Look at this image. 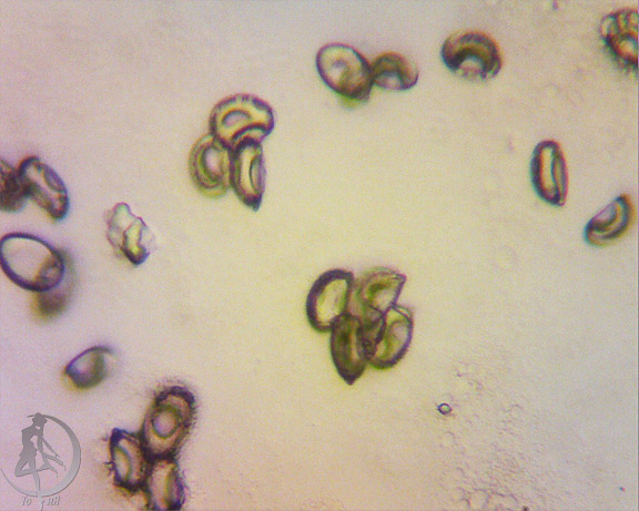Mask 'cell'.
Wrapping results in <instances>:
<instances>
[{
	"mask_svg": "<svg viewBox=\"0 0 639 511\" xmlns=\"http://www.w3.org/2000/svg\"><path fill=\"white\" fill-rule=\"evenodd\" d=\"M67 256L39 236L16 232L0 242V265L17 286L44 293L59 286L68 269Z\"/></svg>",
	"mask_w": 639,
	"mask_h": 511,
	"instance_id": "6da1fadb",
	"label": "cell"
},
{
	"mask_svg": "<svg viewBox=\"0 0 639 511\" xmlns=\"http://www.w3.org/2000/svg\"><path fill=\"white\" fill-rule=\"evenodd\" d=\"M193 394L183 386L162 389L150 406L140 436L151 460L175 457L195 418Z\"/></svg>",
	"mask_w": 639,
	"mask_h": 511,
	"instance_id": "7a4b0ae2",
	"label": "cell"
},
{
	"mask_svg": "<svg viewBox=\"0 0 639 511\" xmlns=\"http://www.w3.org/2000/svg\"><path fill=\"white\" fill-rule=\"evenodd\" d=\"M274 124V113L268 103L244 93L220 101L209 120L210 133L231 150L248 141L262 143Z\"/></svg>",
	"mask_w": 639,
	"mask_h": 511,
	"instance_id": "3957f363",
	"label": "cell"
},
{
	"mask_svg": "<svg viewBox=\"0 0 639 511\" xmlns=\"http://www.w3.org/2000/svg\"><path fill=\"white\" fill-rule=\"evenodd\" d=\"M442 60L450 72L471 82H485L496 76L503 65L497 42L476 30L452 33L443 43Z\"/></svg>",
	"mask_w": 639,
	"mask_h": 511,
	"instance_id": "277c9868",
	"label": "cell"
},
{
	"mask_svg": "<svg viewBox=\"0 0 639 511\" xmlns=\"http://www.w3.org/2000/svg\"><path fill=\"white\" fill-rule=\"evenodd\" d=\"M316 69L323 82L341 96L365 103L373 86L371 64L353 47L329 43L316 54Z\"/></svg>",
	"mask_w": 639,
	"mask_h": 511,
	"instance_id": "5b68a950",
	"label": "cell"
},
{
	"mask_svg": "<svg viewBox=\"0 0 639 511\" xmlns=\"http://www.w3.org/2000/svg\"><path fill=\"white\" fill-rule=\"evenodd\" d=\"M368 364L376 369L395 366L405 355L412 340L413 314L395 305L371 326L364 327Z\"/></svg>",
	"mask_w": 639,
	"mask_h": 511,
	"instance_id": "8992f818",
	"label": "cell"
},
{
	"mask_svg": "<svg viewBox=\"0 0 639 511\" xmlns=\"http://www.w3.org/2000/svg\"><path fill=\"white\" fill-rule=\"evenodd\" d=\"M406 277L386 267H375L354 279L348 313L364 327L381 319L396 305Z\"/></svg>",
	"mask_w": 639,
	"mask_h": 511,
	"instance_id": "52a82bcc",
	"label": "cell"
},
{
	"mask_svg": "<svg viewBox=\"0 0 639 511\" xmlns=\"http://www.w3.org/2000/svg\"><path fill=\"white\" fill-rule=\"evenodd\" d=\"M354 276L345 269H331L313 284L306 300V316L317 331H329L348 310Z\"/></svg>",
	"mask_w": 639,
	"mask_h": 511,
	"instance_id": "ba28073f",
	"label": "cell"
},
{
	"mask_svg": "<svg viewBox=\"0 0 639 511\" xmlns=\"http://www.w3.org/2000/svg\"><path fill=\"white\" fill-rule=\"evenodd\" d=\"M232 150L207 133L193 145L189 170L194 185L209 197H219L230 186Z\"/></svg>",
	"mask_w": 639,
	"mask_h": 511,
	"instance_id": "9c48e42d",
	"label": "cell"
},
{
	"mask_svg": "<svg viewBox=\"0 0 639 511\" xmlns=\"http://www.w3.org/2000/svg\"><path fill=\"white\" fill-rule=\"evenodd\" d=\"M27 197L53 221L63 219L70 201L67 187L57 172L37 156L23 159L18 166Z\"/></svg>",
	"mask_w": 639,
	"mask_h": 511,
	"instance_id": "30bf717a",
	"label": "cell"
},
{
	"mask_svg": "<svg viewBox=\"0 0 639 511\" xmlns=\"http://www.w3.org/2000/svg\"><path fill=\"white\" fill-rule=\"evenodd\" d=\"M109 450L114 486L131 493L143 490L151 459L140 433L114 428Z\"/></svg>",
	"mask_w": 639,
	"mask_h": 511,
	"instance_id": "8fae6325",
	"label": "cell"
},
{
	"mask_svg": "<svg viewBox=\"0 0 639 511\" xmlns=\"http://www.w3.org/2000/svg\"><path fill=\"white\" fill-rule=\"evenodd\" d=\"M329 349L334 366L348 384H354L368 364L364 328L357 317L344 314L329 330Z\"/></svg>",
	"mask_w": 639,
	"mask_h": 511,
	"instance_id": "7c38bea8",
	"label": "cell"
},
{
	"mask_svg": "<svg viewBox=\"0 0 639 511\" xmlns=\"http://www.w3.org/2000/svg\"><path fill=\"white\" fill-rule=\"evenodd\" d=\"M530 176L542 201L554 206L565 204L568 175L562 150L556 141L546 140L536 145L530 161Z\"/></svg>",
	"mask_w": 639,
	"mask_h": 511,
	"instance_id": "4fadbf2b",
	"label": "cell"
},
{
	"mask_svg": "<svg viewBox=\"0 0 639 511\" xmlns=\"http://www.w3.org/2000/svg\"><path fill=\"white\" fill-rule=\"evenodd\" d=\"M106 237L132 265L145 262L151 252L152 234L144 221L126 203H119L106 214Z\"/></svg>",
	"mask_w": 639,
	"mask_h": 511,
	"instance_id": "5bb4252c",
	"label": "cell"
},
{
	"mask_svg": "<svg viewBox=\"0 0 639 511\" xmlns=\"http://www.w3.org/2000/svg\"><path fill=\"white\" fill-rule=\"evenodd\" d=\"M230 186L245 206L258 209L265 188L262 143L248 141L232 150Z\"/></svg>",
	"mask_w": 639,
	"mask_h": 511,
	"instance_id": "9a60e30c",
	"label": "cell"
},
{
	"mask_svg": "<svg viewBox=\"0 0 639 511\" xmlns=\"http://www.w3.org/2000/svg\"><path fill=\"white\" fill-rule=\"evenodd\" d=\"M638 11L631 8L606 14L599 24L600 38L615 62L635 75L638 72Z\"/></svg>",
	"mask_w": 639,
	"mask_h": 511,
	"instance_id": "2e32d148",
	"label": "cell"
},
{
	"mask_svg": "<svg viewBox=\"0 0 639 511\" xmlns=\"http://www.w3.org/2000/svg\"><path fill=\"white\" fill-rule=\"evenodd\" d=\"M143 491L152 511H176L185 501V487L175 457L151 460Z\"/></svg>",
	"mask_w": 639,
	"mask_h": 511,
	"instance_id": "e0dca14e",
	"label": "cell"
},
{
	"mask_svg": "<svg viewBox=\"0 0 639 511\" xmlns=\"http://www.w3.org/2000/svg\"><path fill=\"white\" fill-rule=\"evenodd\" d=\"M635 218V208L628 195L621 194L610 202L585 227V239L594 246H606L620 238Z\"/></svg>",
	"mask_w": 639,
	"mask_h": 511,
	"instance_id": "ac0fdd59",
	"label": "cell"
},
{
	"mask_svg": "<svg viewBox=\"0 0 639 511\" xmlns=\"http://www.w3.org/2000/svg\"><path fill=\"white\" fill-rule=\"evenodd\" d=\"M114 352L106 346H93L74 357L64 368L71 384L87 390L100 385L112 371Z\"/></svg>",
	"mask_w": 639,
	"mask_h": 511,
	"instance_id": "d6986e66",
	"label": "cell"
},
{
	"mask_svg": "<svg viewBox=\"0 0 639 511\" xmlns=\"http://www.w3.org/2000/svg\"><path fill=\"white\" fill-rule=\"evenodd\" d=\"M372 83L388 91H406L418 81L417 67L396 52L379 54L371 64Z\"/></svg>",
	"mask_w": 639,
	"mask_h": 511,
	"instance_id": "ffe728a7",
	"label": "cell"
},
{
	"mask_svg": "<svg viewBox=\"0 0 639 511\" xmlns=\"http://www.w3.org/2000/svg\"><path fill=\"white\" fill-rule=\"evenodd\" d=\"M0 207L3 212H19L26 204L27 194L18 168L6 160L0 161Z\"/></svg>",
	"mask_w": 639,
	"mask_h": 511,
	"instance_id": "44dd1931",
	"label": "cell"
},
{
	"mask_svg": "<svg viewBox=\"0 0 639 511\" xmlns=\"http://www.w3.org/2000/svg\"><path fill=\"white\" fill-rule=\"evenodd\" d=\"M75 275L68 262V269L62 283L55 288L39 293L37 296V310L43 317L59 315L70 302L74 288Z\"/></svg>",
	"mask_w": 639,
	"mask_h": 511,
	"instance_id": "7402d4cb",
	"label": "cell"
}]
</instances>
